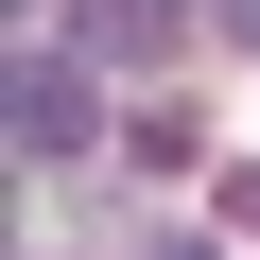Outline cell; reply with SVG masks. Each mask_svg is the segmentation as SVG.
I'll return each instance as SVG.
<instances>
[{
  "label": "cell",
  "instance_id": "cell-1",
  "mask_svg": "<svg viewBox=\"0 0 260 260\" xmlns=\"http://www.w3.org/2000/svg\"><path fill=\"white\" fill-rule=\"evenodd\" d=\"M0 121H18V156H87V139H104V87H87L70 52H35L18 87H0Z\"/></svg>",
  "mask_w": 260,
  "mask_h": 260
},
{
  "label": "cell",
  "instance_id": "cell-2",
  "mask_svg": "<svg viewBox=\"0 0 260 260\" xmlns=\"http://www.w3.org/2000/svg\"><path fill=\"white\" fill-rule=\"evenodd\" d=\"M70 18H87V52H104V70H156V52L191 35V0H70Z\"/></svg>",
  "mask_w": 260,
  "mask_h": 260
},
{
  "label": "cell",
  "instance_id": "cell-3",
  "mask_svg": "<svg viewBox=\"0 0 260 260\" xmlns=\"http://www.w3.org/2000/svg\"><path fill=\"white\" fill-rule=\"evenodd\" d=\"M156 260H208V243H156Z\"/></svg>",
  "mask_w": 260,
  "mask_h": 260
}]
</instances>
